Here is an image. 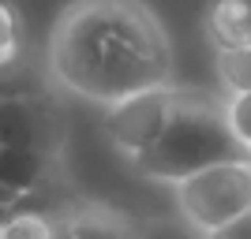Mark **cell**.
I'll use <instances>...</instances> for the list:
<instances>
[{
	"label": "cell",
	"instance_id": "obj_1",
	"mask_svg": "<svg viewBox=\"0 0 251 239\" xmlns=\"http://www.w3.org/2000/svg\"><path fill=\"white\" fill-rule=\"evenodd\" d=\"M64 90L94 105L173 86V49L157 11L143 0H72L49 38Z\"/></svg>",
	"mask_w": 251,
	"mask_h": 239
},
{
	"label": "cell",
	"instance_id": "obj_2",
	"mask_svg": "<svg viewBox=\"0 0 251 239\" xmlns=\"http://www.w3.org/2000/svg\"><path fill=\"white\" fill-rule=\"evenodd\" d=\"M229 161H251V146H244L240 135L232 131L225 101L199 90H176L173 116L161 138L135 165L143 176L176 187L184 179L199 176L214 165H229Z\"/></svg>",
	"mask_w": 251,
	"mask_h": 239
},
{
	"label": "cell",
	"instance_id": "obj_3",
	"mask_svg": "<svg viewBox=\"0 0 251 239\" xmlns=\"http://www.w3.org/2000/svg\"><path fill=\"white\" fill-rule=\"evenodd\" d=\"M176 209L195 232H210L232 224L251 209V161L214 165L199 176L176 183Z\"/></svg>",
	"mask_w": 251,
	"mask_h": 239
},
{
	"label": "cell",
	"instance_id": "obj_4",
	"mask_svg": "<svg viewBox=\"0 0 251 239\" xmlns=\"http://www.w3.org/2000/svg\"><path fill=\"white\" fill-rule=\"evenodd\" d=\"M0 146L56 161L64 146V120L56 105L42 94H0Z\"/></svg>",
	"mask_w": 251,
	"mask_h": 239
},
{
	"label": "cell",
	"instance_id": "obj_5",
	"mask_svg": "<svg viewBox=\"0 0 251 239\" xmlns=\"http://www.w3.org/2000/svg\"><path fill=\"white\" fill-rule=\"evenodd\" d=\"M173 97H176V90L161 86V90H147V94H135V97L109 105L105 135L113 138L116 150H124L131 161H139L143 153L154 150V142L165 131L169 116H173Z\"/></svg>",
	"mask_w": 251,
	"mask_h": 239
},
{
	"label": "cell",
	"instance_id": "obj_6",
	"mask_svg": "<svg viewBox=\"0 0 251 239\" xmlns=\"http://www.w3.org/2000/svg\"><path fill=\"white\" fill-rule=\"evenodd\" d=\"M139 220L105 202H83L56 217V239H139Z\"/></svg>",
	"mask_w": 251,
	"mask_h": 239
},
{
	"label": "cell",
	"instance_id": "obj_7",
	"mask_svg": "<svg viewBox=\"0 0 251 239\" xmlns=\"http://www.w3.org/2000/svg\"><path fill=\"white\" fill-rule=\"evenodd\" d=\"M206 34L218 49L251 45V0H210Z\"/></svg>",
	"mask_w": 251,
	"mask_h": 239
},
{
	"label": "cell",
	"instance_id": "obj_8",
	"mask_svg": "<svg viewBox=\"0 0 251 239\" xmlns=\"http://www.w3.org/2000/svg\"><path fill=\"white\" fill-rule=\"evenodd\" d=\"M49 165H52L49 157H38L30 150H8V146H0V183L8 191H15L19 198H26L30 191L42 187Z\"/></svg>",
	"mask_w": 251,
	"mask_h": 239
},
{
	"label": "cell",
	"instance_id": "obj_9",
	"mask_svg": "<svg viewBox=\"0 0 251 239\" xmlns=\"http://www.w3.org/2000/svg\"><path fill=\"white\" fill-rule=\"evenodd\" d=\"M0 239H56V217L19 206L0 224Z\"/></svg>",
	"mask_w": 251,
	"mask_h": 239
},
{
	"label": "cell",
	"instance_id": "obj_10",
	"mask_svg": "<svg viewBox=\"0 0 251 239\" xmlns=\"http://www.w3.org/2000/svg\"><path fill=\"white\" fill-rule=\"evenodd\" d=\"M218 75L232 94H251V45L218 49Z\"/></svg>",
	"mask_w": 251,
	"mask_h": 239
},
{
	"label": "cell",
	"instance_id": "obj_11",
	"mask_svg": "<svg viewBox=\"0 0 251 239\" xmlns=\"http://www.w3.org/2000/svg\"><path fill=\"white\" fill-rule=\"evenodd\" d=\"M19 56V11L0 0V71Z\"/></svg>",
	"mask_w": 251,
	"mask_h": 239
},
{
	"label": "cell",
	"instance_id": "obj_12",
	"mask_svg": "<svg viewBox=\"0 0 251 239\" xmlns=\"http://www.w3.org/2000/svg\"><path fill=\"white\" fill-rule=\"evenodd\" d=\"M225 109H229V124L240 135V142L251 146V94H232L225 101Z\"/></svg>",
	"mask_w": 251,
	"mask_h": 239
},
{
	"label": "cell",
	"instance_id": "obj_13",
	"mask_svg": "<svg viewBox=\"0 0 251 239\" xmlns=\"http://www.w3.org/2000/svg\"><path fill=\"white\" fill-rule=\"evenodd\" d=\"M202 239H251V209L244 213V217H236L232 224L210 232V236H202Z\"/></svg>",
	"mask_w": 251,
	"mask_h": 239
},
{
	"label": "cell",
	"instance_id": "obj_14",
	"mask_svg": "<svg viewBox=\"0 0 251 239\" xmlns=\"http://www.w3.org/2000/svg\"><path fill=\"white\" fill-rule=\"evenodd\" d=\"M139 239H191V236L184 228H176V224H143Z\"/></svg>",
	"mask_w": 251,
	"mask_h": 239
},
{
	"label": "cell",
	"instance_id": "obj_15",
	"mask_svg": "<svg viewBox=\"0 0 251 239\" xmlns=\"http://www.w3.org/2000/svg\"><path fill=\"white\" fill-rule=\"evenodd\" d=\"M0 206H23V198L15 195V191H8L4 183H0Z\"/></svg>",
	"mask_w": 251,
	"mask_h": 239
},
{
	"label": "cell",
	"instance_id": "obj_16",
	"mask_svg": "<svg viewBox=\"0 0 251 239\" xmlns=\"http://www.w3.org/2000/svg\"><path fill=\"white\" fill-rule=\"evenodd\" d=\"M15 209H19V206H0V224H4V220H8L11 213H15Z\"/></svg>",
	"mask_w": 251,
	"mask_h": 239
}]
</instances>
